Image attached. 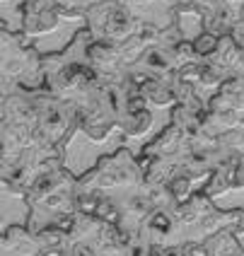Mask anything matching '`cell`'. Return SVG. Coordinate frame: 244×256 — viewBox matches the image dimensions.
Masks as SVG:
<instances>
[{
  "instance_id": "obj_1",
  "label": "cell",
  "mask_w": 244,
  "mask_h": 256,
  "mask_svg": "<svg viewBox=\"0 0 244 256\" xmlns=\"http://www.w3.org/2000/svg\"><path fill=\"white\" fill-rule=\"evenodd\" d=\"M143 167L138 157L128 148H116L112 155H102L92 170L78 176V191L75 194H94V191H130L143 186Z\"/></svg>"
},
{
  "instance_id": "obj_2",
  "label": "cell",
  "mask_w": 244,
  "mask_h": 256,
  "mask_svg": "<svg viewBox=\"0 0 244 256\" xmlns=\"http://www.w3.org/2000/svg\"><path fill=\"white\" fill-rule=\"evenodd\" d=\"M191 152V140L186 138V133L174 124L160 130L158 136L150 142H145L140 155L145 157H186Z\"/></svg>"
},
{
  "instance_id": "obj_3",
  "label": "cell",
  "mask_w": 244,
  "mask_h": 256,
  "mask_svg": "<svg viewBox=\"0 0 244 256\" xmlns=\"http://www.w3.org/2000/svg\"><path fill=\"white\" fill-rule=\"evenodd\" d=\"M182 222L176 220L172 210H152L148 215V220L140 228V240L148 244H158V246H172L170 240L179 234Z\"/></svg>"
},
{
  "instance_id": "obj_4",
  "label": "cell",
  "mask_w": 244,
  "mask_h": 256,
  "mask_svg": "<svg viewBox=\"0 0 244 256\" xmlns=\"http://www.w3.org/2000/svg\"><path fill=\"white\" fill-rule=\"evenodd\" d=\"M208 249V256H244V244L240 242L237 234H232L228 230L216 232L210 237L201 240Z\"/></svg>"
},
{
  "instance_id": "obj_5",
  "label": "cell",
  "mask_w": 244,
  "mask_h": 256,
  "mask_svg": "<svg viewBox=\"0 0 244 256\" xmlns=\"http://www.w3.org/2000/svg\"><path fill=\"white\" fill-rule=\"evenodd\" d=\"M150 128H152V114L145 109L140 114H126V112H121L116 130L121 133V138H143Z\"/></svg>"
},
{
  "instance_id": "obj_6",
  "label": "cell",
  "mask_w": 244,
  "mask_h": 256,
  "mask_svg": "<svg viewBox=\"0 0 244 256\" xmlns=\"http://www.w3.org/2000/svg\"><path fill=\"white\" fill-rule=\"evenodd\" d=\"M140 92H143L145 100L150 102V104H155V106H170V104H176L172 87L167 85V82H162V80H155V78H150V80L140 87Z\"/></svg>"
},
{
  "instance_id": "obj_7",
  "label": "cell",
  "mask_w": 244,
  "mask_h": 256,
  "mask_svg": "<svg viewBox=\"0 0 244 256\" xmlns=\"http://www.w3.org/2000/svg\"><path fill=\"white\" fill-rule=\"evenodd\" d=\"M218 46H220V36L210 34V32H201L196 39H194V48H196V56L206 60V58L216 56L218 54Z\"/></svg>"
},
{
  "instance_id": "obj_8",
  "label": "cell",
  "mask_w": 244,
  "mask_h": 256,
  "mask_svg": "<svg viewBox=\"0 0 244 256\" xmlns=\"http://www.w3.org/2000/svg\"><path fill=\"white\" fill-rule=\"evenodd\" d=\"M167 188H170V194L174 196V200L182 206V203H186L191 196H194V182L188 179V176H184V174H176L172 182L167 184Z\"/></svg>"
},
{
  "instance_id": "obj_9",
  "label": "cell",
  "mask_w": 244,
  "mask_h": 256,
  "mask_svg": "<svg viewBox=\"0 0 244 256\" xmlns=\"http://www.w3.org/2000/svg\"><path fill=\"white\" fill-rule=\"evenodd\" d=\"M170 252L174 256H208L206 244L198 242V240H184V242H179V244H172Z\"/></svg>"
},
{
  "instance_id": "obj_10",
  "label": "cell",
  "mask_w": 244,
  "mask_h": 256,
  "mask_svg": "<svg viewBox=\"0 0 244 256\" xmlns=\"http://www.w3.org/2000/svg\"><path fill=\"white\" fill-rule=\"evenodd\" d=\"M39 32H48L58 24V10H39Z\"/></svg>"
},
{
  "instance_id": "obj_11",
  "label": "cell",
  "mask_w": 244,
  "mask_h": 256,
  "mask_svg": "<svg viewBox=\"0 0 244 256\" xmlns=\"http://www.w3.org/2000/svg\"><path fill=\"white\" fill-rule=\"evenodd\" d=\"M148 256H174L170 252V246H158V244H150V254Z\"/></svg>"
}]
</instances>
